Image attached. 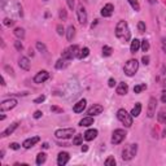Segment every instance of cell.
Segmentation results:
<instances>
[{"instance_id":"6da1fadb","label":"cell","mask_w":166,"mask_h":166,"mask_svg":"<svg viewBox=\"0 0 166 166\" xmlns=\"http://www.w3.org/2000/svg\"><path fill=\"white\" fill-rule=\"evenodd\" d=\"M116 37L118 39H122V40L127 42L130 39V29L126 21H119L116 26Z\"/></svg>"},{"instance_id":"7a4b0ae2","label":"cell","mask_w":166,"mask_h":166,"mask_svg":"<svg viewBox=\"0 0 166 166\" xmlns=\"http://www.w3.org/2000/svg\"><path fill=\"white\" fill-rule=\"evenodd\" d=\"M138 69H139V62H138V60H135V59L129 60V61L125 64V66H123V71H125V74L127 75V77L135 75L138 71Z\"/></svg>"},{"instance_id":"3957f363","label":"cell","mask_w":166,"mask_h":166,"mask_svg":"<svg viewBox=\"0 0 166 166\" xmlns=\"http://www.w3.org/2000/svg\"><path fill=\"white\" fill-rule=\"evenodd\" d=\"M136 152H138L136 144H130L122 150V160L123 161H130V160H132L136 156Z\"/></svg>"},{"instance_id":"277c9868","label":"cell","mask_w":166,"mask_h":166,"mask_svg":"<svg viewBox=\"0 0 166 166\" xmlns=\"http://www.w3.org/2000/svg\"><path fill=\"white\" fill-rule=\"evenodd\" d=\"M117 118H118L126 127H130L132 125V116L131 113H127L125 109H119L117 112Z\"/></svg>"},{"instance_id":"5b68a950","label":"cell","mask_w":166,"mask_h":166,"mask_svg":"<svg viewBox=\"0 0 166 166\" xmlns=\"http://www.w3.org/2000/svg\"><path fill=\"white\" fill-rule=\"evenodd\" d=\"M74 134H75V130L73 127L59 129V130H56V131H55V136L57 139H64V140H66V139H70Z\"/></svg>"},{"instance_id":"8992f818","label":"cell","mask_w":166,"mask_h":166,"mask_svg":"<svg viewBox=\"0 0 166 166\" xmlns=\"http://www.w3.org/2000/svg\"><path fill=\"white\" fill-rule=\"evenodd\" d=\"M78 51H79V47L77 46V44H74V46H70V47H68L66 49L62 52V56H61V59H64V60H71V59H74L75 56H78Z\"/></svg>"},{"instance_id":"52a82bcc","label":"cell","mask_w":166,"mask_h":166,"mask_svg":"<svg viewBox=\"0 0 166 166\" xmlns=\"http://www.w3.org/2000/svg\"><path fill=\"white\" fill-rule=\"evenodd\" d=\"M126 138V131L122 129H118V130H114L113 135H112V144L117 146V144L122 143Z\"/></svg>"},{"instance_id":"ba28073f","label":"cell","mask_w":166,"mask_h":166,"mask_svg":"<svg viewBox=\"0 0 166 166\" xmlns=\"http://www.w3.org/2000/svg\"><path fill=\"white\" fill-rule=\"evenodd\" d=\"M17 107V100L16 99H7L0 104V110L1 112H7V110H11L13 108Z\"/></svg>"},{"instance_id":"9c48e42d","label":"cell","mask_w":166,"mask_h":166,"mask_svg":"<svg viewBox=\"0 0 166 166\" xmlns=\"http://www.w3.org/2000/svg\"><path fill=\"white\" fill-rule=\"evenodd\" d=\"M156 108H157V100H156V97H150L149 101H148V109H147L148 118H153V117H155Z\"/></svg>"},{"instance_id":"30bf717a","label":"cell","mask_w":166,"mask_h":166,"mask_svg":"<svg viewBox=\"0 0 166 166\" xmlns=\"http://www.w3.org/2000/svg\"><path fill=\"white\" fill-rule=\"evenodd\" d=\"M77 16H78V21H79L81 25H86L87 23V12H86V8H84L82 4L78 7Z\"/></svg>"},{"instance_id":"8fae6325","label":"cell","mask_w":166,"mask_h":166,"mask_svg":"<svg viewBox=\"0 0 166 166\" xmlns=\"http://www.w3.org/2000/svg\"><path fill=\"white\" fill-rule=\"evenodd\" d=\"M48 78H49V73H48L47 70H42V71H39V73L34 77V82L37 84H40V83L46 82Z\"/></svg>"},{"instance_id":"7c38bea8","label":"cell","mask_w":166,"mask_h":166,"mask_svg":"<svg viewBox=\"0 0 166 166\" xmlns=\"http://www.w3.org/2000/svg\"><path fill=\"white\" fill-rule=\"evenodd\" d=\"M102 110H104V107L100 104H93L91 108H90L88 110H87V113H88V116H99V114L102 113Z\"/></svg>"},{"instance_id":"4fadbf2b","label":"cell","mask_w":166,"mask_h":166,"mask_svg":"<svg viewBox=\"0 0 166 166\" xmlns=\"http://www.w3.org/2000/svg\"><path fill=\"white\" fill-rule=\"evenodd\" d=\"M69 160H70V156H69L68 152H61L59 153V156H57V165L59 166H64L69 162Z\"/></svg>"},{"instance_id":"5bb4252c","label":"cell","mask_w":166,"mask_h":166,"mask_svg":"<svg viewBox=\"0 0 166 166\" xmlns=\"http://www.w3.org/2000/svg\"><path fill=\"white\" fill-rule=\"evenodd\" d=\"M40 141V138L39 136H32V138H29V139H26L25 141H23V148H26V149H30L31 147H34L37 143H39Z\"/></svg>"},{"instance_id":"9a60e30c","label":"cell","mask_w":166,"mask_h":166,"mask_svg":"<svg viewBox=\"0 0 166 166\" xmlns=\"http://www.w3.org/2000/svg\"><path fill=\"white\" fill-rule=\"evenodd\" d=\"M113 11H114L113 4L108 3V4H105L104 7H102V9H101V16H102V17H110L112 14H113Z\"/></svg>"},{"instance_id":"2e32d148","label":"cell","mask_w":166,"mask_h":166,"mask_svg":"<svg viewBox=\"0 0 166 166\" xmlns=\"http://www.w3.org/2000/svg\"><path fill=\"white\" fill-rule=\"evenodd\" d=\"M17 127H18V122L12 123L11 126H8V127L1 132V135H0V136H1V138H7V136H9L11 134H13V131H14V130H16Z\"/></svg>"},{"instance_id":"e0dca14e","label":"cell","mask_w":166,"mask_h":166,"mask_svg":"<svg viewBox=\"0 0 166 166\" xmlns=\"http://www.w3.org/2000/svg\"><path fill=\"white\" fill-rule=\"evenodd\" d=\"M83 136H84V140H87V141L93 140V139L97 136V130H96V129H90V130H87V131L83 134Z\"/></svg>"},{"instance_id":"ac0fdd59","label":"cell","mask_w":166,"mask_h":166,"mask_svg":"<svg viewBox=\"0 0 166 166\" xmlns=\"http://www.w3.org/2000/svg\"><path fill=\"white\" fill-rule=\"evenodd\" d=\"M86 104H87V101L84 100V99H82V100H79L77 104H74L73 110L75 112V113H82V112L84 110V108H86Z\"/></svg>"},{"instance_id":"d6986e66","label":"cell","mask_w":166,"mask_h":166,"mask_svg":"<svg viewBox=\"0 0 166 166\" xmlns=\"http://www.w3.org/2000/svg\"><path fill=\"white\" fill-rule=\"evenodd\" d=\"M18 65H20L21 69H23V70H30V61H29L28 57H25V56L20 57Z\"/></svg>"},{"instance_id":"ffe728a7","label":"cell","mask_w":166,"mask_h":166,"mask_svg":"<svg viewBox=\"0 0 166 166\" xmlns=\"http://www.w3.org/2000/svg\"><path fill=\"white\" fill-rule=\"evenodd\" d=\"M140 43L141 42L139 40V39H132L131 40V46H130V51H131V53H136L139 51V48H140Z\"/></svg>"},{"instance_id":"44dd1931","label":"cell","mask_w":166,"mask_h":166,"mask_svg":"<svg viewBox=\"0 0 166 166\" xmlns=\"http://www.w3.org/2000/svg\"><path fill=\"white\" fill-rule=\"evenodd\" d=\"M93 125V118L92 116H88V117H84L83 119L79 121V126H82V127H88V126Z\"/></svg>"},{"instance_id":"7402d4cb","label":"cell","mask_w":166,"mask_h":166,"mask_svg":"<svg viewBox=\"0 0 166 166\" xmlns=\"http://www.w3.org/2000/svg\"><path fill=\"white\" fill-rule=\"evenodd\" d=\"M129 91V86H127V83H125V82H122V83H119L118 84V87H117V93L118 95H126Z\"/></svg>"},{"instance_id":"603a6c76","label":"cell","mask_w":166,"mask_h":166,"mask_svg":"<svg viewBox=\"0 0 166 166\" xmlns=\"http://www.w3.org/2000/svg\"><path fill=\"white\" fill-rule=\"evenodd\" d=\"M74 37H75V28H74L73 25H70L68 28V30H66V38H68L69 42H71Z\"/></svg>"},{"instance_id":"cb8c5ba5","label":"cell","mask_w":166,"mask_h":166,"mask_svg":"<svg viewBox=\"0 0 166 166\" xmlns=\"http://www.w3.org/2000/svg\"><path fill=\"white\" fill-rule=\"evenodd\" d=\"M140 112H141V104L140 102H136L135 107L132 108V110H131V116L132 117H138L139 114H140Z\"/></svg>"},{"instance_id":"d4e9b609","label":"cell","mask_w":166,"mask_h":166,"mask_svg":"<svg viewBox=\"0 0 166 166\" xmlns=\"http://www.w3.org/2000/svg\"><path fill=\"white\" fill-rule=\"evenodd\" d=\"M88 55H90V49H88L87 47H84V48H82V49L79 51V53H78L77 57H78L79 60H83V59H86V57L88 56Z\"/></svg>"},{"instance_id":"484cf974","label":"cell","mask_w":166,"mask_h":166,"mask_svg":"<svg viewBox=\"0 0 166 166\" xmlns=\"http://www.w3.org/2000/svg\"><path fill=\"white\" fill-rule=\"evenodd\" d=\"M46 158H47V155L46 153H43V152H40L39 155L37 156V165H42V164H44L46 162Z\"/></svg>"},{"instance_id":"4316f807","label":"cell","mask_w":166,"mask_h":166,"mask_svg":"<svg viewBox=\"0 0 166 166\" xmlns=\"http://www.w3.org/2000/svg\"><path fill=\"white\" fill-rule=\"evenodd\" d=\"M13 32H14V35H16L18 39H23V38H25V30H23L22 28H16Z\"/></svg>"},{"instance_id":"83f0119b","label":"cell","mask_w":166,"mask_h":166,"mask_svg":"<svg viewBox=\"0 0 166 166\" xmlns=\"http://www.w3.org/2000/svg\"><path fill=\"white\" fill-rule=\"evenodd\" d=\"M83 135H75L73 139V146H82L83 143Z\"/></svg>"},{"instance_id":"f1b7e54d","label":"cell","mask_w":166,"mask_h":166,"mask_svg":"<svg viewBox=\"0 0 166 166\" xmlns=\"http://www.w3.org/2000/svg\"><path fill=\"white\" fill-rule=\"evenodd\" d=\"M157 119L160 123H166V110H161L157 114Z\"/></svg>"},{"instance_id":"f546056e","label":"cell","mask_w":166,"mask_h":166,"mask_svg":"<svg viewBox=\"0 0 166 166\" xmlns=\"http://www.w3.org/2000/svg\"><path fill=\"white\" fill-rule=\"evenodd\" d=\"M127 1L130 3V5H131L132 9H134L135 12H139V11H140V5H139V1H138V0H127Z\"/></svg>"},{"instance_id":"4dcf8cb0","label":"cell","mask_w":166,"mask_h":166,"mask_svg":"<svg viewBox=\"0 0 166 166\" xmlns=\"http://www.w3.org/2000/svg\"><path fill=\"white\" fill-rule=\"evenodd\" d=\"M37 48H38V51L40 53H43V55H47V48H46V46H44L43 43H40V42H37Z\"/></svg>"},{"instance_id":"1f68e13d","label":"cell","mask_w":166,"mask_h":166,"mask_svg":"<svg viewBox=\"0 0 166 166\" xmlns=\"http://www.w3.org/2000/svg\"><path fill=\"white\" fill-rule=\"evenodd\" d=\"M144 90H147V84L143 83V84H136V86L134 87V92L135 93H140L141 91H144Z\"/></svg>"},{"instance_id":"d6a6232c","label":"cell","mask_w":166,"mask_h":166,"mask_svg":"<svg viewBox=\"0 0 166 166\" xmlns=\"http://www.w3.org/2000/svg\"><path fill=\"white\" fill-rule=\"evenodd\" d=\"M140 48H141V51L143 52H148V49H149V42L148 40H141V43H140Z\"/></svg>"},{"instance_id":"836d02e7","label":"cell","mask_w":166,"mask_h":166,"mask_svg":"<svg viewBox=\"0 0 166 166\" xmlns=\"http://www.w3.org/2000/svg\"><path fill=\"white\" fill-rule=\"evenodd\" d=\"M104 164H105V166H114L116 165V158H114L113 156H109L107 160H105Z\"/></svg>"},{"instance_id":"e575fe53","label":"cell","mask_w":166,"mask_h":166,"mask_svg":"<svg viewBox=\"0 0 166 166\" xmlns=\"http://www.w3.org/2000/svg\"><path fill=\"white\" fill-rule=\"evenodd\" d=\"M112 52H113V49H112L110 47H108V46H104V47H102V56L108 57V56L112 55Z\"/></svg>"},{"instance_id":"d590c367","label":"cell","mask_w":166,"mask_h":166,"mask_svg":"<svg viewBox=\"0 0 166 166\" xmlns=\"http://www.w3.org/2000/svg\"><path fill=\"white\" fill-rule=\"evenodd\" d=\"M59 16H60V18H61L62 21H66V20H68V13H66V9H65V8H61V9H60Z\"/></svg>"},{"instance_id":"8d00e7d4","label":"cell","mask_w":166,"mask_h":166,"mask_svg":"<svg viewBox=\"0 0 166 166\" xmlns=\"http://www.w3.org/2000/svg\"><path fill=\"white\" fill-rule=\"evenodd\" d=\"M64 62H65V60H64V59H60L59 61L56 62L55 68H56V69H62V68H64V66H65V64H64Z\"/></svg>"},{"instance_id":"74e56055","label":"cell","mask_w":166,"mask_h":166,"mask_svg":"<svg viewBox=\"0 0 166 166\" xmlns=\"http://www.w3.org/2000/svg\"><path fill=\"white\" fill-rule=\"evenodd\" d=\"M3 23H4V26H13L14 25V21L11 20V18H4V21H3Z\"/></svg>"},{"instance_id":"f35d334b","label":"cell","mask_w":166,"mask_h":166,"mask_svg":"<svg viewBox=\"0 0 166 166\" xmlns=\"http://www.w3.org/2000/svg\"><path fill=\"white\" fill-rule=\"evenodd\" d=\"M56 30H57V34L59 35H64L65 34V29H64V26L62 25H57V28H56Z\"/></svg>"},{"instance_id":"ab89813d","label":"cell","mask_w":166,"mask_h":166,"mask_svg":"<svg viewBox=\"0 0 166 166\" xmlns=\"http://www.w3.org/2000/svg\"><path fill=\"white\" fill-rule=\"evenodd\" d=\"M51 112H53V113H62V108H59V107H56V105H52L51 107Z\"/></svg>"},{"instance_id":"60d3db41","label":"cell","mask_w":166,"mask_h":166,"mask_svg":"<svg viewBox=\"0 0 166 166\" xmlns=\"http://www.w3.org/2000/svg\"><path fill=\"white\" fill-rule=\"evenodd\" d=\"M138 29H139V31L140 32H144L146 31V23H144L143 21H140V22L138 23Z\"/></svg>"},{"instance_id":"b9f144b4","label":"cell","mask_w":166,"mask_h":166,"mask_svg":"<svg viewBox=\"0 0 166 166\" xmlns=\"http://www.w3.org/2000/svg\"><path fill=\"white\" fill-rule=\"evenodd\" d=\"M14 48H16L17 51H22L23 49V46H22V43H21V40L14 42Z\"/></svg>"},{"instance_id":"7bdbcfd3","label":"cell","mask_w":166,"mask_h":166,"mask_svg":"<svg viewBox=\"0 0 166 166\" xmlns=\"http://www.w3.org/2000/svg\"><path fill=\"white\" fill-rule=\"evenodd\" d=\"M44 100H46V96H44V95H42V96H39V97L35 99L34 102H35V104H39V102H43Z\"/></svg>"},{"instance_id":"ee69618b","label":"cell","mask_w":166,"mask_h":166,"mask_svg":"<svg viewBox=\"0 0 166 166\" xmlns=\"http://www.w3.org/2000/svg\"><path fill=\"white\" fill-rule=\"evenodd\" d=\"M4 70H5V71H8V74H11L12 77H13V75H14V71H13V69H12V68H9V66H8V65H5V66H4Z\"/></svg>"},{"instance_id":"f6af8a7d","label":"cell","mask_w":166,"mask_h":166,"mask_svg":"<svg viewBox=\"0 0 166 166\" xmlns=\"http://www.w3.org/2000/svg\"><path fill=\"white\" fill-rule=\"evenodd\" d=\"M161 47H162V51L166 53V38L161 39Z\"/></svg>"},{"instance_id":"bcb514c9","label":"cell","mask_w":166,"mask_h":166,"mask_svg":"<svg viewBox=\"0 0 166 166\" xmlns=\"http://www.w3.org/2000/svg\"><path fill=\"white\" fill-rule=\"evenodd\" d=\"M66 3H68V7L70 8V9H74V4H75L74 0H66Z\"/></svg>"},{"instance_id":"7dc6e473","label":"cell","mask_w":166,"mask_h":166,"mask_svg":"<svg viewBox=\"0 0 166 166\" xmlns=\"http://www.w3.org/2000/svg\"><path fill=\"white\" fill-rule=\"evenodd\" d=\"M42 116H43V113H42V112L40 110H37V112H35V113H34V118L35 119H38V118H40V117Z\"/></svg>"},{"instance_id":"c3c4849f","label":"cell","mask_w":166,"mask_h":166,"mask_svg":"<svg viewBox=\"0 0 166 166\" xmlns=\"http://www.w3.org/2000/svg\"><path fill=\"white\" fill-rule=\"evenodd\" d=\"M141 61H143V64H144V65H148V64H149V57H148V56H143Z\"/></svg>"},{"instance_id":"681fc988","label":"cell","mask_w":166,"mask_h":166,"mask_svg":"<svg viewBox=\"0 0 166 166\" xmlns=\"http://www.w3.org/2000/svg\"><path fill=\"white\" fill-rule=\"evenodd\" d=\"M12 149H14V150H17V149H20V144H17V143H12L11 146H9Z\"/></svg>"},{"instance_id":"f907efd6","label":"cell","mask_w":166,"mask_h":166,"mask_svg":"<svg viewBox=\"0 0 166 166\" xmlns=\"http://www.w3.org/2000/svg\"><path fill=\"white\" fill-rule=\"evenodd\" d=\"M108 86H109V87H114V86H116V81H114L113 78H110L109 82H108Z\"/></svg>"},{"instance_id":"816d5d0a","label":"cell","mask_w":166,"mask_h":166,"mask_svg":"<svg viewBox=\"0 0 166 166\" xmlns=\"http://www.w3.org/2000/svg\"><path fill=\"white\" fill-rule=\"evenodd\" d=\"M161 101L164 102V104H166V91L162 92V95H161Z\"/></svg>"},{"instance_id":"f5cc1de1","label":"cell","mask_w":166,"mask_h":166,"mask_svg":"<svg viewBox=\"0 0 166 166\" xmlns=\"http://www.w3.org/2000/svg\"><path fill=\"white\" fill-rule=\"evenodd\" d=\"M88 150V147L87 146H82V152H87Z\"/></svg>"},{"instance_id":"db71d44e","label":"cell","mask_w":166,"mask_h":166,"mask_svg":"<svg viewBox=\"0 0 166 166\" xmlns=\"http://www.w3.org/2000/svg\"><path fill=\"white\" fill-rule=\"evenodd\" d=\"M0 158H4V150H1V152H0Z\"/></svg>"},{"instance_id":"11a10c76","label":"cell","mask_w":166,"mask_h":166,"mask_svg":"<svg viewBox=\"0 0 166 166\" xmlns=\"http://www.w3.org/2000/svg\"><path fill=\"white\" fill-rule=\"evenodd\" d=\"M1 86H5V79L1 77Z\"/></svg>"},{"instance_id":"9f6ffc18","label":"cell","mask_w":166,"mask_h":166,"mask_svg":"<svg viewBox=\"0 0 166 166\" xmlns=\"http://www.w3.org/2000/svg\"><path fill=\"white\" fill-rule=\"evenodd\" d=\"M48 147H49V146H48V143H44V144H43V148H44V149H47Z\"/></svg>"},{"instance_id":"6f0895ef","label":"cell","mask_w":166,"mask_h":166,"mask_svg":"<svg viewBox=\"0 0 166 166\" xmlns=\"http://www.w3.org/2000/svg\"><path fill=\"white\" fill-rule=\"evenodd\" d=\"M29 55H30V56H32V55H34V52H32V49H30V51H29Z\"/></svg>"},{"instance_id":"680465c9","label":"cell","mask_w":166,"mask_h":166,"mask_svg":"<svg viewBox=\"0 0 166 166\" xmlns=\"http://www.w3.org/2000/svg\"><path fill=\"white\" fill-rule=\"evenodd\" d=\"M148 1H149L150 4H155V3H156V0H148Z\"/></svg>"},{"instance_id":"91938a15","label":"cell","mask_w":166,"mask_h":166,"mask_svg":"<svg viewBox=\"0 0 166 166\" xmlns=\"http://www.w3.org/2000/svg\"><path fill=\"white\" fill-rule=\"evenodd\" d=\"M14 166H20V164H14ZM21 166H26V164H21Z\"/></svg>"},{"instance_id":"94428289","label":"cell","mask_w":166,"mask_h":166,"mask_svg":"<svg viewBox=\"0 0 166 166\" xmlns=\"http://www.w3.org/2000/svg\"><path fill=\"white\" fill-rule=\"evenodd\" d=\"M43 1H48V0H43Z\"/></svg>"}]
</instances>
